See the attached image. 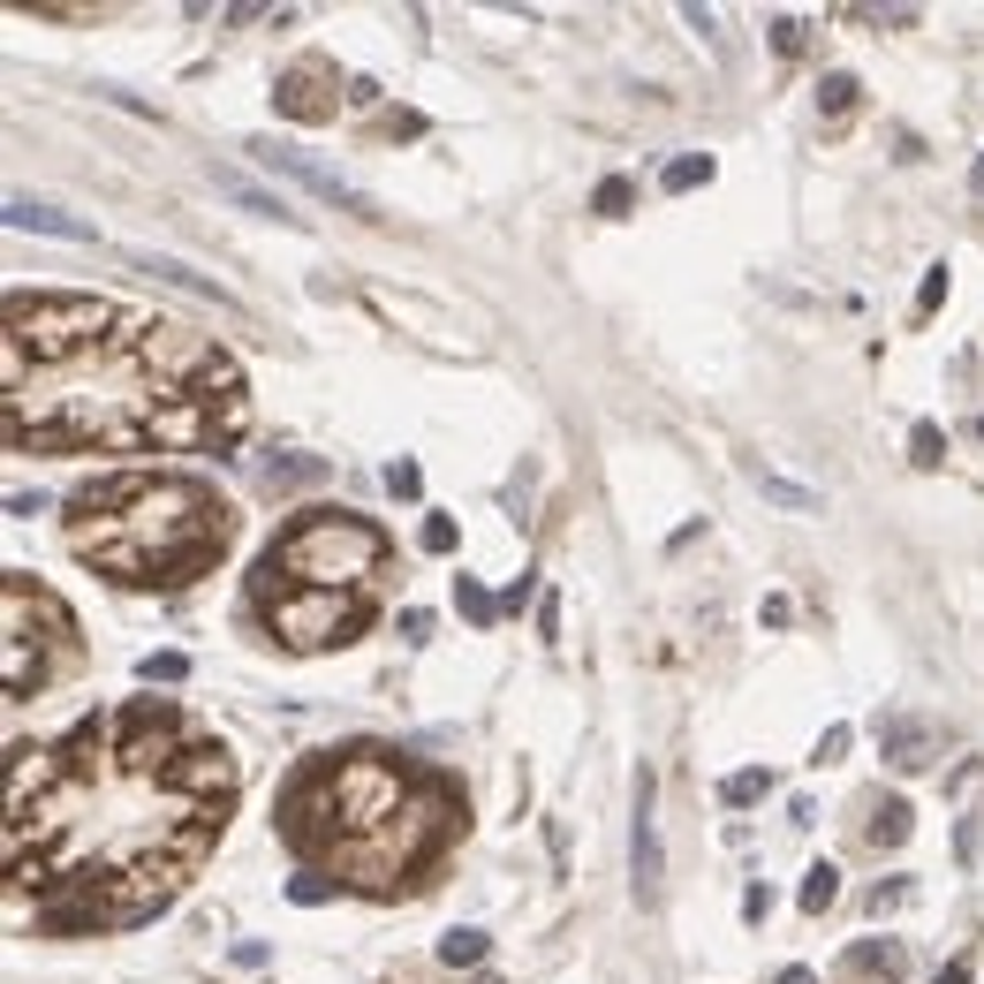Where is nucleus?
<instances>
[{
    "label": "nucleus",
    "instance_id": "nucleus-1",
    "mask_svg": "<svg viewBox=\"0 0 984 984\" xmlns=\"http://www.w3.org/2000/svg\"><path fill=\"white\" fill-rule=\"evenodd\" d=\"M227 742H182V712L136 697L77 720L45 750H16L8 871L39 894V932L152 924L227 825Z\"/></svg>",
    "mask_w": 984,
    "mask_h": 984
},
{
    "label": "nucleus",
    "instance_id": "nucleus-2",
    "mask_svg": "<svg viewBox=\"0 0 984 984\" xmlns=\"http://www.w3.org/2000/svg\"><path fill=\"white\" fill-rule=\"evenodd\" d=\"M243 372L99 296L8 303V447H227Z\"/></svg>",
    "mask_w": 984,
    "mask_h": 984
},
{
    "label": "nucleus",
    "instance_id": "nucleus-3",
    "mask_svg": "<svg viewBox=\"0 0 984 984\" xmlns=\"http://www.w3.org/2000/svg\"><path fill=\"white\" fill-rule=\"evenodd\" d=\"M463 825V795L439 772H409L386 750L311 758L281 788V841L303 856V871L334 863V879L364 894H394L425 871L447 833Z\"/></svg>",
    "mask_w": 984,
    "mask_h": 984
},
{
    "label": "nucleus",
    "instance_id": "nucleus-4",
    "mask_svg": "<svg viewBox=\"0 0 984 984\" xmlns=\"http://www.w3.org/2000/svg\"><path fill=\"white\" fill-rule=\"evenodd\" d=\"M69 546L114 584L174 591L227 554V508L205 477L114 470L69 493Z\"/></svg>",
    "mask_w": 984,
    "mask_h": 984
},
{
    "label": "nucleus",
    "instance_id": "nucleus-5",
    "mask_svg": "<svg viewBox=\"0 0 984 984\" xmlns=\"http://www.w3.org/2000/svg\"><path fill=\"white\" fill-rule=\"evenodd\" d=\"M379 568H386L379 523H364L348 508H311L265 546V560L251 576V599L281 643L326 651V643H356V629L372 621Z\"/></svg>",
    "mask_w": 984,
    "mask_h": 984
},
{
    "label": "nucleus",
    "instance_id": "nucleus-6",
    "mask_svg": "<svg viewBox=\"0 0 984 984\" xmlns=\"http://www.w3.org/2000/svg\"><path fill=\"white\" fill-rule=\"evenodd\" d=\"M257 152V168H273V174H288V182H303L311 197H326V205H348V213H372V197L364 190H348L334 168H318V160H303V152H288V144H273V136H257L251 144Z\"/></svg>",
    "mask_w": 984,
    "mask_h": 984
},
{
    "label": "nucleus",
    "instance_id": "nucleus-7",
    "mask_svg": "<svg viewBox=\"0 0 984 984\" xmlns=\"http://www.w3.org/2000/svg\"><path fill=\"white\" fill-rule=\"evenodd\" d=\"M651 795H659V780H651V765H643V772H637V833H629L637 901H659V879H667V856H659V825H651Z\"/></svg>",
    "mask_w": 984,
    "mask_h": 984
},
{
    "label": "nucleus",
    "instance_id": "nucleus-8",
    "mask_svg": "<svg viewBox=\"0 0 984 984\" xmlns=\"http://www.w3.org/2000/svg\"><path fill=\"white\" fill-rule=\"evenodd\" d=\"M879 750H886V765H901V772H924V765H932V750H940V734H932V720H909V712H886V720H879Z\"/></svg>",
    "mask_w": 984,
    "mask_h": 984
},
{
    "label": "nucleus",
    "instance_id": "nucleus-9",
    "mask_svg": "<svg viewBox=\"0 0 984 984\" xmlns=\"http://www.w3.org/2000/svg\"><path fill=\"white\" fill-rule=\"evenodd\" d=\"M8 227H23V235H61V243H99L91 220L61 213V205H39V197H8Z\"/></svg>",
    "mask_w": 984,
    "mask_h": 984
},
{
    "label": "nucleus",
    "instance_id": "nucleus-10",
    "mask_svg": "<svg viewBox=\"0 0 984 984\" xmlns=\"http://www.w3.org/2000/svg\"><path fill=\"white\" fill-rule=\"evenodd\" d=\"M849 970H856V977H909V946L901 940H863L856 954H849Z\"/></svg>",
    "mask_w": 984,
    "mask_h": 984
},
{
    "label": "nucleus",
    "instance_id": "nucleus-11",
    "mask_svg": "<svg viewBox=\"0 0 984 984\" xmlns=\"http://www.w3.org/2000/svg\"><path fill=\"white\" fill-rule=\"evenodd\" d=\"M220 197H227V205H243V213H257V220H296V205H288V197L257 190V182H243V174H220Z\"/></svg>",
    "mask_w": 984,
    "mask_h": 984
},
{
    "label": "nucleus",
    "instance_id": "nucleus-12",
    "mask_svg": "<svg viewBox=\"0 0 984 984\" xmlns=\"http://www.w3.org/2000/svg\"><path fill=\"white\" fill-rule=\"evenodd\" d=\"M750 485L765 493L772 508H788V515H818V508H825V493H811V485H795V477H780V470H758Z\"/></svg>",
    "mask_w": 984,
    "mask_h": 984
},
{
    "label": "nucleus",
    "instance_id": "nucleus-13",
    "mask_svg": "<svg viewBox=\"0 0 984 984\" xmlns=\"http://www.w3.org/2000/svg\"><path fill=\"white\" fill-rule=\"evenodd\" d=\"M909 825H916V811H909V803H879V811H871V849H901V841H909Z\"/></svg>",
    "mask_w": 984,
    "mask_h": 984
},
{
    "label": "nucleus",
    "instance_id": "nucleus-14",
    "mask_svg": "<svg viewBox=\"0 0 984 984\" xmlns=\"http://www.w3.org/2000/svg\"><path fill=\"white\" fill-rule=\"evenodd\" d=\"M803 916H825V909H833V901H841V871H833V863H811V871H803Z\"/></svg>",
    "mask_w": 984,
    "mask_h": 984
},
{
    "label": "nucleus",
    "instance_id": "nucleus-15",
    "mask_svg": "<svg viewBox=\"0 0 984 984\" xmlns=\"http://www.w3.org/2000/svg\"><path fill=\"white\" fill-rule=\"evenodd\" d=\"M485 932H477V924H455V932H447V940H439V962H447V970H477V962H485Z\"/></svg>",
    "mask_w": 984,
    "mask_h": 984
},
{
    "label": "nucleus",
    "instance_id": "nucleus-16",
    "mask_svg": "<svg viewBox=\"0 0 984 984\" xmlns=\"http://www.w3.org/2000/svg\"><path fill=\"white\" fill-rule=\"evenodd\" d=\"M765 788H772V772L742 765V772H728V780H720V803H728V811H750V803H765Z\"/></svg>",
    "mask_w": 984,
    "mask_h": 984
},
{
    "label": "nucleus",
    "instance_id": "nucleus-17",
    "mask_svg": "<svg viewBox=\"0 0 984 984\" xmlns=\"http://www.w3.org/2000/svg\"><path fill=\"white\" fill-rule=\"evenodd\" d=\"M455 606H463V613H470L477 629H493V621H500V599H493V591H485V584H477V576H455Z\"/></svg>",
    "mask_w": 984,
    "mask_h": 984
},
{
    "label": "nucleus",
    "instance_id": "nucleus-18",
    "mask_svg": "<svg viewBox=\"0 0 984 984\" xmlns=\"http://www.w3.org/2000/svg\"><path fill=\"white\" fill-rule=\"evenodd\" d=\"M909 463H916V470H940V463H946V432L932 425V417L909 425Z\"/></svg>",
    "mask_w": 984,
    "mask_h": 984
},
{
    "label": "nucleus",
    "instance_id": "nucleus-19",
    "mask_svg": "<svg viewBox=\"0 0 984 984\" xmlns=\"http://www.w3.org/2000/svg\"><path fill=\"white\" fill-rule=\"evenodd\" d=\"M659 182H667L674 197H682V190H697V182H712V152H682V160H667V174H659Z\"/></svg>",
    "mask_w": 984,
    "mask_h": 984
},
{
    "label": "nucleus",
    "instance_id": "nucleus-20",
    "mask_svg": "<svg viewBox=\"0 0 984 984\" xmlns=\"http://www.w3.org/2000/svg\"><path fill=\"white\" fill-rule=\"evenodd\" d=\"M136 273H160V281H174V288H190V296H220L205 273H190V265H174V257H136Z\"/></svg>",
    "mask_w": 984,
    "mask_h": 984
},
{
    "label": "nucleus",
    "instance_id": "nucleus-21",
    "mask_svg": "<svg viewBox=\"0 0 984 984\" xmlns=\"http://www.w3.org/2000/svg\"><path fill=\"white\" fill-rule=\"evenodd\" d=\"M136 682H190V659H182V651H144V659H136Z\"/></svg>",
    "mask_w": 984,
    "mask_h": 984
},
{
    "label": "nucleus",
    "instance_id": "nucleus-22",
    "mask_svg": "<svg viewBox=\"0 0 984 984\" xmlns=\"http://www.w3.org/2000/svg\"><path fill=\"white\" fill-rule=\"evenodd\" d=\"M334 886H342L334 871H296V879H288V901H296V909H318V901H334Z\"/></svg>",
    "mask_w": 984,
    "mask_h": 984
},
{
    "label": "nucleus",
    "instance_id": "nucleus-23",
    "mask_svg": "<svg viewBox=\"0 0 984 984\" xmlns=\"http://www.w3.org/2000/svg\"><path fill=\"white\" fill-rule=\"evenodd\" d=\"M818 106H825V114H849V106H856V77H849V69H833V77L818 84Z\"/></svg>",
    "mask_w": 984,
    "mask_h": 984
},
{
    "label": "nucleus",
    "instance_id": "nucleus-24",
    "mask_svg": "<svg viewBox=\"0 0 984 984\" xmlns=\"http://www.w3.org/2000/svg\"><path fill=\"white\" fill-rule=\"evenodd\" d=\"M591 205H599L606 220H621V213H629V205H637V190H629L621 174H606V182H599V197H591Z\"/></svg>",
    "mask_w": 984,
    "mask_h": 984
},
{
    "label": "nucleus",
    "instance_id": "nucleus-25",
    "mask_svg": "<svg viewBox=\"0 0 984 984\" xmlns=\"http://www.w3.org/2000/svg\"><path fill=\"white\" fill-rule=\"evenodd\" d=\"M455 538H463V530H455V515H432L425 530H417V546H425V554H455Z\"/></svg>",
    "mask_w": 984,
    "mask_h": 984
},
{
    "label": "nucleus",
    "instance_id": "nucleus-26",
    "mask_svg": "<svg viewBox=\"0 0 984 984\" xmlns=\"http://www.w3.org/2000/svg\"><path fill=\"white\" fill-rule=\"evenodd\" d=\"M386 493H394V500H417V493H425V470H417V463H386Z\"/></svg>",
    "mask_w": 984,
    "mask_h": 984
},
{
    "label": "nucleus",
    "instance_id": "nucleus-27",
    "mask_svg": "<svg viewBox=\"0 0 984 984\" xmlns=\"http://www.w3.org/2000/svg\"><path fill=\"white\" fill-rule=\"evenodd\" d=\"M946 281H954L946 265H932V273H924V288H916V318H932V311L946 303Z\"/></svg>",
    "mask_w": 984,
    "mask_h": 984
},
{
    "label": "nucleus",
    "instance_id": "nucleus-28",
    "mask_svg": "<svg viewBox=\"0 0 984 984\" xmlns=\"http://www.w3.org/2000/svg\"><path fill=\"white\" fill-rule=\"evenodd\" d=\"M326 477V463H265V485H311Z\"/></svg>",
    "mask_w": 984,
    "mask_h": 984
},
{
    "label": "nucleus",
    "instance_id": "nucleus-29",
    "mask_svg": "<svg viewBox=\"0 0 984 984\" xmlns=\"http://www.w3.org/2000/svg\"><path fill=\"white\" fill-rule=\"evenodd\" d=\"M909 894H916L909 879H886V886H871V916H894V909H901Z\"/></svg>",
    "mask_w": 984,
    "mask_h": 984
},
{
    "label": "nucleus",
    "instance_id": "nucleus-30",
    "mask_svg": "<svg viewBox=\"0 0 984 984\" xmlns=\"http://www.w3.org/2000/svg\"><path fill=\"white\" fill-rule=\"evenodd\" d=\"M772 45L780 53H803V16H772Z\"/></svg>",
    "mask_w": 984,
    "mask_h": 984
},
{
    "label": "nucleus",
    "instance_id": "nucleus-31",
    "mask_svg": "<svg viewBox=\"0 0 984 984\" xmlns=\"http://www.w3.org/2000/svg\"><path fill=\"white\" fill-rule=\"evenodd\" d=\"M833 758H849V728H825V734H818V765H833Z\"/></svg>",
    "mask_w": 984,
    "mask_h": 984
},
{
    "label": "nucleus",
    "instance_id": "nucleus-32",
    "mask_svg": "<svg viewBox=\"0 0 984 984\" xmlns=\"http://www.w3.org/2000/svg\"><path fill=\"white\" fill-rule=\"evenodd\" d=\"M8 515H16V523H31V515H45V493H8Z\"/></svg>",
    "mask_w": 984,
    "mask_h": 984
},
{
    "label": "nucleus",
    "instance_id": "nucleus-33",
    "mask_svg": "<svg viewBox=\"0 0 984 984\" xmlns=\"http://www.w3.org/2000/svg\"><path fill=\"white\" fill-rule=\"evenodd\" d=\"M742 916L765 924V916H772V886H750V894H742Z\"/></svg>",
    "mask_w": 984,
    "mask_h": 984
},
{
    "label": "nucleus",
    "instance_id": "nucleus-34",
    "mask_svg": "<svg viewBox=\"0 0 984 984\" xmlns=\"http://www.w3.org/2000/svg\"><path fill=\"white\" fill-rule=\"evenodd\" d=\"M402 637H409V643L432 637V613H425V606H409V613H402Z\"/></svg>",
    "mask_w": 984,
    "mask_h": 984
},
{
    "label": "nucleus",
    "instance_id": "nucleus-35",
    "mask_svg": "<svg viewBox=\"0 0 984 984\" xmlns=\"http://www.w3.org/2000/svg\"><path fill=\"white\" fill-rule=\"evenodd\" d=\"M538 637H560V599H554V591L538 599Z\"/></svg>",
    "mask_w": 984,
    "mask_h": 984
},
{
    "label": "nucleus",
    "instance_id": "nucleus-36",
    "mask_svg": "<svg viewBox=\"0 0 984 984\" xmlns=\"http://www.w3.org/2000/svg\"><path fill=\"white\" fill-rule=\"evenodd\" d=\"M235 970H265V940H235Z\"/></svg>",
    "mask_w": 984,
    "mask_h": 984
},
{
    "label": "nucleus",
    "instance_id": "nucleus-37",
    "mask_svg": "<svg viewBox=\"0 0 984 984\" xmlns=\"http://www.w3.org/2000/svg\"><path fill=\"white\" fill-rule=\"evenodd\" d=\"M932 984H970V962H946V970H940Z\"/></svg>",
    "mask_w": 984,
    "mask_h": 984
},
{
    "label": "nucleus",
    "instance_id": "nucleus-38",
    "mask_svg": "<svg viewBox=\"0 0 984 984\" xmlns=\"http://www.w3.org/2000/svg\"><path fill=\"white\" fill-rule=\"evenodd\" d=\"M780 984H818V977L811 970H780Z\"/></svg>",
    "mask_w": 984,
    "mask_h": 984
},
{
    "label": "nucleus",
    "instance_id": "nucleus-39",
    "mask_svg": "<svg viewBox=\"0 0 984 984\" xmlns=\"http://www.w3.org/2000/svg\"><path fill=\"white\" fill-rule=\"evenodd\" d=\"M970 190H977V197H984V152H977V168H970Z\"/></svg>",
    "mask_w": 984,
    "mask_h": 984
},
{
    "label": "nucleus",
    "instance_id": "nucleus-40",
    "mask_svg": "<svg viewBox=\"0 0 984 984\" xmlns=\"http://www.w3.org/2000/svg\"><path fill=\"white\" fill-rule=\"evenodd\" d=\"M477 984H500V977H477Z\"/></svg>",
    "mask_w": 984,
    "mask_h": 984
}]
</instances>
